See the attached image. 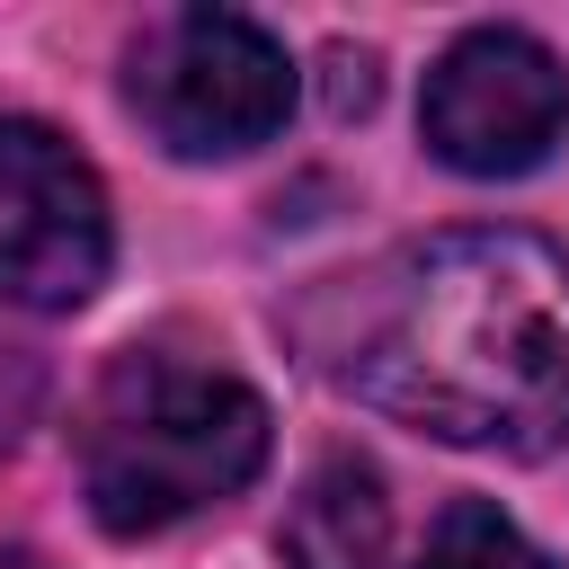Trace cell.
Instances as JSON below:
<instances>
[{
	"label": "cell",
	"instance_id": "6da1fadb",
	"mask_svg": "<svg viewBox=\"0 0 569 569\" xmlns=\"http://www.w3.org/2000/svg\"><path fill=\"white\" fill-rule=\"evenodd\" d=\"M302 356L365 409L542 462L569 445V249L516 222L427 231L293 302Z\"/></svg>",
	"mask_w": 569,
	"mask_h": 569
},
{
	"label": "cell",
	"instance_id": "7a4b0ae2",
	"mask_svg": "<svg viewBox=\"0 0 569 569\" xmlns=\"http://www.w3.org/2000/svg\"><path fill=\"white\" fill-rule=\"evenodd\" d=\"M267 471V400L222 373L160 347H133L107 365L80 418V489L107 533H160Z\"/></svg>",
	"mask_w": 569,
	"mask_h": 569
},
{
	"label": "cell",
	"instance_id": "3957f363",
	"mask_svg": "<svg viewBox=\"0 0 569 569\" xmlns=\"http://www.w3.org/2000/svg\"><path fill=\"white\" fill-rule=\"evenodd\" d=\"M133 116L178 160H240L293 116V53L240 9H178L133 44Z\"/></svg>",
	"mask_w": 569,
	"mask_h": 569
},
{
	"label": "cell",
	"instance_id": "277c9868",
	"mask_svg": "<svg viewBox=\"0 0 569 569\" xmlns=\"http://www.w3.org/2000/svg\"><path fill=\"white\" fill-rule=\"evenodd\" d=\"M418 133L462 178H525L569 133V71L525 27H471L436 53L427 98H418Z\"/></svg>",
	"mask_w": 569,
	"mask_h": 569
},
{
	"label": "cell",
	"instance_id": "52a82bcc",
	"mask_svg": "<svg viewBox=\"0 0 569 569\" xmlns=\"http://www.w3.org/2000/svg\"><path fill=\"white\" fill-rule=\"evenodd\" d=\"M418 569H551V560H542V551L516 533V516H498L489 498H453V507L436 516Z\"/></svg>",
	"mask_w": 569,
	"mask_h": 569
},
{
	"label": "cell",
	"instance_id": "5b68a950",
	"mask_svg": "<svg viewBox=\"0 0 569 569\" xmlns=\"http://www.w3.org/2000/svg\"><path fill=\"white\" fill-rule=\"evenodd\" d=\"M116 222L98 169L36 116H0V302L80 311L107 284Z\"/></svg>",
	"mask_w": 569,
	"mask_h": 569
},
{
	"label": "cell",
	"instance_id": "8992f818",
	"mask_svg": "<svg viewBox=\"0 0 569 569\" xmlns=\"http://www.w3.org/2000/svg\"><path fill=\"white\" fill-rule=\"evenodd\" d=\"M284 569H382L391 560V498L365 453H320L276 533Z\"/></svg>",
	"mask_w": 569,
	"mask_h": 569
}]
</instances>
